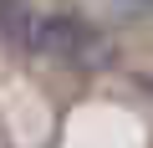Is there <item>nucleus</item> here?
<instances>
[{"instance_id": "obj_1", "label": "nucleus", "mask_w": 153, "mask_h": 148, "mask_svg": "<svg viewBox=\"0 0 153 148\" xmlns=\"http://www.w3.org/2000/svg\"><path fill=\"white\" fill-rule=\"evenodd\" d=\"M36 56H56L71 66H107L112 61V41L82 21V16H36V36H31Z\"/></svg>"}, {"instance_id": "obj_2", "label": "nucleus", "mask_w": 153, "mask_h": 148, "mask_svg": "<svg viewBox=\"0 0 153 148\" xmlns=\"http://www.w3.org/2000/svg\"><path fill=\"white\" fill-rule=\"evenodd\" d=\"M31 36H36V10L26 0H0V46L31 51Z\"/></svg>"}]
</instances>
